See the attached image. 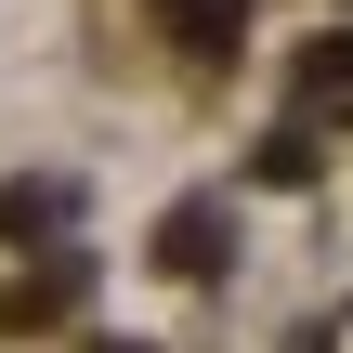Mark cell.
<instances>
[{"instance_id":"cell-3","label":"cell","mask_w":353,"mask_h":353,"mask_svg":"<svg viewBox=\"0 0 353 353\" xmlns=\"http://www.w3.org/2000/svg\"><path fill=\"white\" fill-rule=\"evenodd\" d=\"M0 223H13V236H39V223H65V183H13V196H0Z\"/></svg>"},{"instance_id":"cell-1","label":"cell","mask_w":353,"mask_h":353,"mask_svg":"<svg viewBox=\"0 0 353 353\" xmlns=\"http://www.w3.org/2000/svg\"><path fill=\"white\" fill-rule=\"evenodd\" d=\"M157 249H170V275H223V249H236V236H223V210H170V236H157Z\"/></svg>"},{"instance_id":"cell-4","label":"cell","mask_w":353,"mask_h":353,"mask_svg":"<svg viewBox=\"0 0 353 353\" xmlns=\"http://www.w3.org/2000/svg\"><path fill=\"white\" fill-rule=\"evenodd\" d=\"M183 39H196V52H223V39H236V0H183Z\"/></svg>"},{"instance_id":"cell-2","label":"cell","mask_w":353,"mask_h":353,"mask_svg":"<svg viewBox=\"0 0 353 353\" xmlns=\"http://www.w3.org/2000/svg\"><path fill=\"white\" fill-rule=\"evenodd\" d=\"M301 92H314V105H353V39H314V65H301Z\"/></svg>"}]
</instances>
